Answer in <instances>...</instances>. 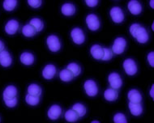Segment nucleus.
<instances>
[{"label":"nucleus","instance_id":"1","mask_svg":"<svg viewBox=\"0 0 154 123\" xmlns=\"http://www.w3.org/2000/svg\"><path fill=\"white\" fill-rule=\"evenodd\" d=\"M130 32L137 41L140 43H146L149 40V34L144 28L138 24H133L130 27Z\"/></svg>","mask_w":154,"mask_h":123},{"label":"nucleus","instance_id":"2","mask_svg":"<svg viewBox=\"0 0 154 123\" xmlns=\"http://www.w3.org/2000/svg\"><path fill=\"white\" fill-rule=\"evenodd\" d=\"M127 46V42L124 38H119L117 39H115L114 42V45L112 46V51L113 54H122L125 50Z\"/></svg>","mask_w":154,"mask_h":123},{"label":"nucleus","instance_id":"3","mask_svg":"<svg viewBox=\"0 0 154 123\" xmlns=\"http://www.w3.org/2000/svg\"><path fill=\"white\" fill-rule=\"evenodd\" d=\"M46 43H47V46L49 47V49L52 52H57V51H59L60 50V48H61V44H60L59 38H57L56 36H54V35L50 36L47 38Z\"/></svg>","mask_w":154,"mask_h":123},{"label":"nucleus","instance_id":"4","mask_svg":"<svg viewBox=\"0 0 154 123\" xmlns=\"http://www.w3.org/2000/svg\"><path fill=\"white\" fill-rule=\"evenodd\" d=\"M86 23H87L88 28L92 31H96L100 27V21H99L97 16L94 14H90L87 16Z\"/></svg>","mask_w":154,"mask_h":123},{"label":"nucleus","instance_id":"5","mask_svg":"<svg viewBox=\"0 0 154 123\" xmlns=\"http://www.w3.org/2000/svg\"><path fill=\"white\" fill-rule=\"evenodd\" d=\"M71 36H72L73 41L77 45H81V44L85 42V34H84L82 30L79 28H75L72 30V32H71Z\"/></svg>","mask_w":154,"mask_h":123},{"label":"nucleus","instance_id":"6","mask_svg":"<svg viewBox=\"0 0 154 123\" xmlns=\"http://www.w3.org/2000/svg\"><path fill=\"white\" fill-rule=\"evenodd\" d=\"M85 90L87 95L89 96H95L98 92V88L96 83L93 80H87L84 85Z\"/></svg>","mask_w":154,"mask_h":123},{"label":"nucleus","instance_id":"7","mask_svg":"<svg viewBox=\"0 0 154 123\" xmlns=\"http://www.w3.org/2000/svg\"><path fill=\"white\" fill-rule=\"evenodd\" d=\"M123 68L126 73L129 75H134L137 72V67L136 62L132 59H127L123 62Z\"/></svg>","mask_w":154,"mask_h":123},{"label":"nucleus","instance_id":"8","mask_svg":"<svg viewBox=\"0 0 154 123\" xmlns=\"http://www.w3.org/2000/svg\"><path fill=\"white\" fill-rule=\"evenodd\" d=\"M109 83L112 88L119 89L122 84V80L120 75L117 73H111L109 75Z\"/></svg>","mask_w":154,"mask_h":123},{"label":"nucleus","instance_id":"9","mask_svg":"<svg viewBox=\"0 0 154 123\" xmlns=\"http://www.w3.org/2000/svg\"><path fill=\"white\" fill-rule=\"evenodd\" d=\"M110 16H111L113 21L115 23H121L124 20V15L122 12V9L118 7L113 8L110 10Z\"/></svg>","mask_w":154,"mask_h":123},{"label":"nucleus","instance_id":"10","mask_svg":"<svg viewBox=\"0 0 154 123\" xmlns=\"http://www.w3.org/2000/svg\"><path fill=\"white\" fill-rule=\"evenodd\" d=\"M128 10L133 15H139L142 11V6L137 0H131L128 3Z\"/></svg>","mask_w":154,"mask_h":123},{"label":"nucleus","instance_id":"11","mask_svg":"<svg viewBox=\"0 0 154 123\" xmlns=\"http://www.w3.org/2000/svg\"><path fill=\"white\" fill-rule=\"evenodd\" d=\"M62 113V110L59 105H52L48 111V117L51 120H56L60 117Z\"/></svg>","mask_w":154,"mask_h":123},{"label":"nucleus","instance_id":"12","mask_svg":"<svg viewBox=\"0 0 154 123\" xmlns=\"http://www.w3.org/2000/svg\"><path fill=\"white\" fill-rule=\"evenodd\" d=\"M19 28V23L15 20H11L7 23L5 26L6 32L9 35L15 34Z\"/></svg>","mask_w":154,"mask_h":123},{"label":"nucleus","instance_id":"13","mask_svg":"<svg viewBox=\"0 0 154 123\" xmlns=\"http://www.w3.org/2000/svg\"><path fill=\"white\" fill-rule=\"evenodd\" d=\"M11 62H12V59L8 51L3 50L2 52H0V64L3 67H8L11 64Z\"/></svg>","mask_w":154,"mask_h":123},{"label":"nucleus","instance_id":"14","mask_svg":"<svg viewBox=\"0 0 154 123\" xmlns=\"http://www.w3.org/2000/svg\"><path fill=\"white\" fill-rule=\"evenodd\" d=\"M56 74V68L54 65H47L43 69L42 75L45 80H51Z\"/></svg>","mask_w":154,"mask_h":123},{"label":"nucleus","instance_id":"15","mask_svg":"<svg viewBox=\"0 0 154 123\" xmlns=\"http://www.w3.org/2000/svg\"><path fill=\"white\" fill-rule=\"evenodd\" d=\"M16 95H17V90H16V87L8 86L3 92V100H7L12 99V98L16 97Z\"/></svg>","mask_w":154,"mask_h":123},{"label":"nucleus","instance_id":"16","mask_svg":"<svg viewBox=\"0 0 154 123\" xmlns=\"http://www.w3.org/2000/svg\"><path fill=\"white\" fill-rule=\"evenodd\" d=\"M128 99L130 102L133 103H140L142 101V96L137 90L132 89L128 92Z\"/></svg>","mask_w":154,"mask_h":123},{"label":"nucleus","instance_id":"17","mask_svg":"<svg viewBox=\"0 0 154 123\" xmlns=\"http://www.w3.org/2000/svg\"><path fill=\"white\" fill-rule=\"evenodd\" d=\"M90 52L92 56L94 58L97 59V60H100L103 55V48H101V46H98V45H94L91 47Z\"/></svg>","mask_w":154,"mask_h":123},{"label":"nucleus","instance_id":"18","mask_svg":"<svg viewBox=\"0 0 154 123\" xmlns=\"http://www.w3.org/2000/svg\"><path fill=\"white\" fill-rule=\"evenodd\" d=\"M129 109L131 114L134 116H140L143 112V108L141 106L140 103H129Z\"/></svg>","mask_w":154,"mask_h":123},{"label":"nucleus","instance_id":"19","mask_svg":"<svg viewBox=\"0 0 154 123\" xmlns=\"http://www.w3.org/2000/svg\"><path fill=\"white\" fill-rule=\"evenodd\" d=\"M61 11L62 13L63 14L64 16H70L75 14V8L72 3H65L62 7Z\"/></svg>","mask_w":154,"mask_h":123},{"label":"nucleus","instance_id":"20","mask_svg":"<svg viewBox=\"0 0 154 123\" xmlns=\"http://www.w3.org/2000/svg\"><path fill=\"white\" fill-rule=\"evenodd\" d=\"M20 62L24 65H27V66H29V65H32L34 62V57L32 54L30 53H23V54L20 55Z\"/></svg>","mask_w":154,"mask_h":123},{"label":"nucleus","instance_id":"21","mask_svg":"<svg viewBox=\"0 0 154 123\" xmlns=\"http://www.w3.org/2000/svg\"><path fill=\"white\" fill-rule=\"evenodd\" d=\"M104 96L107 100L114 101L118 98V92L114 88H108L104 93Z\"/></svg>","mask_w":154,"mask_h":123},{"label":"nucleus","instance_id":"22","mask_svg":"<svg viewBox=\"0 0 154 123\" xmlns=\"http://www.w3.org/2000/svg\"><path fill=\"white\" fill-rule=\"evenodd\" d=\"M22 32L27 38H31V37L36 34L37 31L31 24H26L22 28Z\"/></svg>","mask_w":154,"mask_h":123},{"label":"nucleus","instance_id":"23","mask_svg":"<svg viewBox=\"0 0 154 123\" xmlns=\"http://www.w3.org/2000/svg\"><path fill=\"white\" fill-rule=\"evenodd\" d=\"M59 78L61 79V80L64 82H69L74 78V75H72V73L69 70H63L61 72L59 73Z\"/></svg>","mask_w":154,"mask_h":123},{"label":"nucleus","instance_id":"24","mask_svg":"<svg viewBox=\"0 0 154 123\" xmlns=\"http://www.w3.org/2000/svg\"><path fill=\"white\" fill-rule=\"evenodd\" d=\"M65 119H66L67 122H76L79 118V116L77 114L76 112H75L73 110H67L66 112H65Z\"/></svg>","mask_w":154,"mask_h":123},{"label":"nucleus","instance_id":"25","mask_svg":"<svg viewBox=\"0 0 154 123\" xmlns=\"http://www.w3.org/2000/svg\"><path fill=\"white\" fill-rule=\"evenodd\" d=\"M28 92L32 96H40V95L42 94V88L37 84H31L28 88Z\"/></svg>","mask_w":154,"mask_h":123},{"label":"nucleus","instance_id":"26","mask_svg":"<svg viewBox=\"0 0 154 123\" xmlns=\"http://www.w3.org/2000/svg\"><path fill=\"white\" fill-rule=\"evenodd\" d=\"M72 110L78 114L79 118L85 116V114L86 113V108L85 107V105L81 104H75L72 107Z\"/></svg>","mask_w":154,"mask_h":123},{"label":"nucleus","instance_id":"27","mask_svg":"<svg viewBox=\"0 0 154 123\" xmlns=\"http://www.w3.org/2000/svg\"><path fill=\"white\" fill-rule=\"evenodd\" d=\"M29 24H31L32 27L34 28L37 32H41L43 29V27H44L43 22L41 20L37 19V18H34V19L31 20Z\"/></svg>","mask_w":154,"mask_h":123},{"label":"nucleus","instance_id":"28","mask_svg":"<svg viewBox=\"0 0 154 123\" xmlns=\"http://www.w3.org/2000/svg\"><path fill=\"white\" fill-rule=\"evenodd\" d=\"M17 5V0H4L3 2V8L6 11H11Z\"/></svg>","mask_w":154,"mask_h":123},{"label":"nucleus","instance_id":"29","mask_svg":"<svg viewBox=\"0 0 154 123\" xmlns=\"http://www.w3.org/2000/svg\"><path fill=\"white\" fill-rule=\"evenodd\" d=\"M67 70H69L72 73V75H74V77L75 76H78V75L80 74V71H81V69L79 65H77L76 63H70L68 66H67Z\"/></svg>","mask_w":154,"mask_h":123},{"label":"nucleus","instance_id":"30","mask_svg":"<svg viewBox=\"0 0 154 123\" xmlns=\"http://www.w3.org/2000/svg\"><path fill=\"white\" fill-rule=\"evenodd\" d=\"M25 100L29 105L34 106V105H37L39 103V96H32V95L28 94L26 97H25Z\"/></svg>","mask_w":154,"mask_h":123},{"label":"nucleus","instance_id":"31","mask_svg":"<svg viewBox=\"0 0 154 123\" xmlns=\"http://www.w3.org/2000/svg\"><path fill=\"white\" fill-rule=\"evenodd\" d=\"M112 57H113V51L110 49L103 48V55L101 59L103 61H108L112 58Z\"/></svg>","mask_w":154,"mask_h":123},{"label":"nucleus","instance_id":"32","mask_svg":"<svg viewBox=\"0 0 154 123\" xmlns=\"http://www.w3.org/2000/svg\"><path fill=\"white\" fill-rule=\"evenodd\" d=\"M114 122L115 123H127V119L122 113H117L114 117Z\"/></svg>","mask_w":154,"mask_h":123},{"label":"nucleus","instance_id":"33","mask_svg":"<svg viewBox=\"0 0 154 123\" xmlns=\"http://www.w3.org/2000/svg\"><path fill=\"white\" fill-rule=\"evenodd\" d=\"M28 3L30 7L33 8H37L42 5V0H28Z\"/></svg>","mask_w":154,"mask_h":123},{"label":"nucleus","instance_id":"34","mask_svg":"<svg viewBox=\"0 0 154 123\" xmlns=\"http://www.w3.org/2000/svg\"><path fill=\"white\" fill-rule=\"evenodd\" d=\"M4 101H5L6 105H7L8 107H15L16 105V104H17V98L15 97V98H12V99L10 100H4Z\"/></svg>","mask_w":154,"mask_h":123},{"label":"nucleus","instance_id":"35","mask_svg":"<svg viewBox=\"0 0 154 123\" xmlns=\"http://www.w3.org/2000/svg\"><path fill=\"white\" fill-rule=\"evenodd\" d=\"M85 3L86 4L90 7V8H94L97 5L98 3V0H85Z\"/></svg>","mask_w":154,"mask_h":123},{"label":"nucleus","instance_id":"36","mask_svg":"<svg viewBox=\"0 0 154 123\" xmlns=\"http://www.w3.org/2000/svg\"><path fill=\"white\" fill-rule=\"evenodd\" d=\"M148 61H149V64L151 65V67H154V53L151 52L149 53L148 55Z\"/></svg>","mask_w":154,"mask_h":123},{"label":"nucleus","instance_id":"37","mask_svg":"<svg viewBox=\"0 0 154 123\" xmlns=\"http://www.w3.org/2000/svg\"><path fill=\"white\" fill-rule=\"evenodd\" d=\"M150 96H151L152 98H153L154 97V86H152V88L150 90Z\"/></svg>","mask_w":154,"mask_h":123},{"label":"nucleus","instance_id":"38","mask_svg":"<svg viewBox=\"0 0 154 123\" xmlns=\"http://www.w3.org/2000/svg\"><path fill=\"white\" fill-rule=\"evenodd\" d=\"M3 50H4V44L3 43V41L0 40V52H2Z\"/></svg>","mask_w":154,"mask_h":123},{"label":"nucleus","instance_id":"39","mask_svg":"<svg viewBox=\"0 0 154 123\" xmlns=\"http://www.w3.org/2000/svg\"><path fill=\"white\" fill-rule=\"evenodd\" d=\"M153 3H154V1H153V0H151V1H150V7H151L152 8H154V4H153Z\"/></svg>","mask_w":154,"mask_h":123},{"label":"nucleus","instance_id":"40","mask_svg":"<svg viewBox=\"0 0 154 123\" xmlns=\"http://www.w3.org/2000/svg\"><path fill=\"white\" fill-rule=\"evenodd\" d=\"M93 123H99V122L98 121H93Z\"/></svg>","mask_w":154,"mask_h":123}]
</instances>
